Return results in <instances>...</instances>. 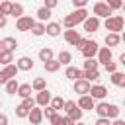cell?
I'll use <instances>...</instances> for the list:
<instances>
[{"mask_svg": "<svg viewBox=\"0 0 125 125\" xmlns=\"http://www.w3.org/2000/svg\"><path fill=\"white\" fill-rule=\"evenodd\" d=\"M105 29L107 31H123V25H125V18L123 16H109V18H105Z\"/></svg>", "mask_w": 125, "mask_h": 125, "instance_id": "6da1fadb", "label": "cell"}, {"mask_svg": "<svg viewBox=\"0 0 125 125\" xmlns=\"http://www.w3.org/2000/svg\"><path fill=\"white\" fill-rule=\"evenodd\" d=\"M20 72V66H18V62L16 64H4L2 66V70H0V84H6L10 78H16V74Z\"/></svg>", "mask_w": 125, "mask_h": 125, "instance_id": "7a4b0ae2", "label": "cell"}, {"mask_svg": "<svg viewBox=\"0 0 125 125\" xmlns=\"http://www.w3.org/2000/svg\"><path fill=\"white\" fill-rule=\"evenodd\" d=\"M94 14L98 18H109V16H113V10L109 8L107 2H96L94 4Z\"/></svg>", "mask_w": 125, "mask_h": 125, "instance_id": "3957f363", "label": "cell"}, {"mask_svg": "<svg viewBox=\"0 0 125 125\" xmlns=\"http://www.w3.org/2000/svg\"><path fill=\"white\" fill-rule=\"evenodd\" d=\"M33 25H35V20H33L31 16H21V18L16 20V27H18V31H31Z\"/></svg>", "mask_w": 125, "mask_h": 125, "instance_id": "277c9868", "label": "cell"}, {"mask_svg": "<svg viewBox=\"0 0 125 125\" xmlns=\"http://www.w3.org/2000/svg\"><path fill=\"white\" fill-rule=\"evenodd\" d=\"M72 88H74V92L76 94H90V88H92V84H90V80H86V78H76L74 80V84H72Z\"/></svg>", "mask_w": 125, "mask_h": 125, "instance_id": "5b68a950", "label": "cell"}, {"mask_svg": "<svg viewBox=\"0 0 125 125\" xmlns=\"http://www.w3.org/2000/svg\"><path fill=\"white\" fill-rule=\"evenodd\" d=\"M82 23H84V31L94 33V31H98V27H100V18L94 14V16H88L86 21H82Z\"/></svg>", "mask_w": 125, "mask_h": 125, "instance_id": "8992f818", "label": "cell"}, {"mask_svg": "<svg viewBox=\"0 0 125 125\" xmlns=\"http://www.w3.org/2000/svg\"><path fill=\"white\" fill-rule=\"evenodd\" d=\"M98 51H100V45H98L96 41H92V39H90V41H88V45H86L80 53L84 55V59H90V57H98Z\"/></svg>", "mask_w": 125, "mask_h": 125, "instance_id": "52a82bcc", "label": "cell"}, {"mask_svg": "<svg viewBox=\"0 0 125 125\" xmlns=\"http://www.w3.org/2000/svg\"><path fill=\"white\" fill-rule=\"evenodd\" d=\"M35 100H37V105H41V107H45V105H49L51 104V100H53V96H51V92L45 88V90H39L37 92V96H35Z\"/></svg>", "mask_w": 125, "mask_h": 125, "instance_id": "ba28073f", "label": "cell"}, {"mask_svg": "<svg viewBox=\"0 0 125 125\" xmlns=\"http://www.w3.org/2000/svg\"><path fill=\"white\" fill-rule=\"evenodd\" d=\"M78 105H80L84 111L94 109V107H96V105H94V96H92V94H82V96L78 98Z\"/></svg>", "mask_w": 125, "mask_h": 125, "instance_id": "9c48e42d", "label": "cell"}, {"mask_svg": "<svg viewBox=\"0 0 125 125\" xmlns=\"http://www.w3.org/2000/svg\"><path fill=\"white\" fill-rule=\"evenodd\" d=\"M43 117H45V113H43V109H41V105L37 107V105H33L31 107V111H29V121L33 123V125H39L41 121H43Z\"/></svg>", "mask_w": 125, "mask_h": 125, "instance_id": "30bf717a", "label": "cell"}, {"mask_svg": "<svg viewBox=\"0 0 125 125\" xmlns=\"http://www.w3.org/2000/svg\"><path fill=\"white\" fill-rule=\"evenodd\" d=\"M64 76H66L68 80H72V82H74L76 78H84V68L80 70V68H76V66H70V64H68V66H66V70H64Z\"/></svg>", "mask_w": 125, "mask_h": 125, "instance_id": "8fae6325", "label": "cell"}, {"mask_svg": "<svg viewBox=\"0 0 125 125\" xmlns=\"http://www.w3.org/2000/svg\"><path fill=\"white\" fill-rule=\"evenodd\" d=\"M62 35H64V41H66L68 45H76V43H78V39H80V33H78L74 27H68Z\"/></svg>", "mask_w": 125, "mask_h": 125, "instance_id": "7c38bea8", "label": "cell"}, {"mask_svg": "<svg viewBox=\"0 0 125 125\" xmlns=\"http://www.w3.org/2000/svg\"><path fill=\"white\" fill-rule=\"evenodd\" d=\"M90 94L94 96V100H104V98L107 96V88L102 86V84H94V86L90 88Z\"/></svg>", "mask_w": 125, "mask_h": 125, "instance_id": "4fadbf2b", "label": "cell"}, {"mask_svg": "<svg viewBox=\"0 0 125 125\" xmlns=\"http://www.w3.org/2000/svg\"><path fill=\"white\" fill-rule=\"evenodd\" d=\"M109 80H111V84L113 86H117V88H125V72H111L109 74Z\"/></svg>", "mask_w": 125, "mask_h": 125, "instance_id": "5bb4252c", "label": "cell"}, {"mask_svg": "<svg viewBox=\"0 0 125 125\" xmlns=\"http://www.w3.org/2000/svg\"><path fill=\"white\" fill-rule=\"evenodd\" d=\"M104 41H105V45H107V47H117V45L121 43V35H119L117 31H109V33L105 35V39H104Z\"/></svg>", "mask_w": 125, "mask_h": 125, "instance_id": "9a60e30c", "label": "cell"}, {"mask_svg": "<svg viewBox=\"0 0 125 125\" xmlns=\"http://www.w3.org/2000/svg\"><path fill=\"white\" fill-rule=\"evenodd\" d=\"M98 61H100V64H105L107 61H111V47H100V51H98Z\"/></svg>", "mask_w": 125, "mask_h": 125, "instance_id": "2e32d148", "label": "cell"}, {"mask_svg": "<svg viewBox=\"0 0 125 125\" xmlns=\"http://www.w3.org/2000/svg\"><path fill=\"white\" fill-rule=\"evenodd\" d=\"M4 90H6V94L14 96V94H18V90H20V82H18L16 78H10V80L4 84Z\"/></svg>", "mask_w": 125, "mask_h": 125, "instance_id": "e0dca14e", "label": "cell"}, {"mask_svg": "<svg viewBox=\"0 0 125 125\" xmlns=\"http://www.w3.org/2000/svg\"><path fill=\"white\" fill-rule=\"evenodd\" d=\"M14 62V51H8V49H0V64H10Z\"/></svg>", "mask_w": 125, "mask_h": 125, "instance_id": "ac0fdd59", "label": "cell"}, {"mask_svg": "<svg viewBox=\"0 0 125 125\" xmlns=\"http://www.w3.org/2000/svg\"><path fill=\"white\" fill-rule=\"evenodd\" d=\"M18 66H20V70H31L33 68V59L31 57H20L18 59Z\"/></svg>", "mask_w": 125, "mask_h": 125, "instance_id": "d6986e66", "label": "cell"}, {"mask_svg": "<svg viewBox=\"0 0 125 125\" xmlns=\"http://www.w3.org/2000/svg\"><path fill=\"white\" fill-rule=\"evenodd\" d=\"M31 33H33L35 37L45 35V33H47V23H45V21H35V25L31 27Z\"/></svg>", "mask_w": 125, "mask_h": 125, "instance_id": "ffe728a7", "label": "cell"}, {"mask_svg": "<svg viewBox=\"0 0 125 125\" xmlns=\"http://www.w3.org/2000/svg\"><path fill=\"white\" fill-rule=\"evenodd\" d=\"M61 66H62V64H61V61H59V59H51V61L43 62V68H45L47 72H57Z\"/></svg>", "mask_w": 125, "mask_h": 125, "instance_id": "44dd1931", "label": "cell"}, {"mask_svg": "<svg viewBox=\"0 0 125 125\" xmlns=\"http://www.w3.org/2000/svg\"><path fill=\"white\" fill-rule=\"evenodd\" d=\"M35 16H37V20H39V21H47V20L51 18V8H47V6L43 4V6L35 12Z\"/></svg>", "mask_w": 125, "mask_h": 125, "instance_id": "7402d4cb", "label": "cell"}, {"mask_svg": "<svg viewBox=\"0 0 125 125\" xmlns=\"http://www.w3.org/2000/svg\"><path fill=\"white\" fill-rule=\"evenodd\" d=\"M47 35L49 37H59L61 35V23H57V21L47 23Z\"/></svg>", "mask_w": 125, "mask_h": 125, "instance_id": "603a6c76", "label": "cell"}, {"mask_svg": "<svg viewBox=\"0 0 125 125\" xmlns=\"http://www.w3.org/2000/svg\"><path fill=\"white\" fill-rule=\"evenodd\" d=\"M18 47V41L14 39V37H4L2 41H0V49H8V51H14Z\"/></svg>", "mask_w": 125, "mask_h": 125, "instance_id": "cb8c5ba5", "label": "cell"}, {"mask_svg": "<svg viewBox=\"0 0 125 125\" xmlns=\"http://www.w3.org/2000/svg\"><path fill=\"white\" fill-rule=\"evenodd\" d=\"M39 59H41V62H47V61L55 59V53H53V49H51V47H43V49L39 51Z\"/></svg>", "mask_w": 125, "mask_h": 125, "instance_id": "d4e9b609", "label": "cell"}, {"mask_svg": "<svg viewBox=\"0 0 125 125\" xmlns=\"http://www.w3.org/2000/svg\"><path fill=\"white\" fill-rule=\"evenodd\" d=\"M12 8H14V2H10V0H2L0 2V14L10 16L12 14Z\"/></svg>", "mask_w": 125, "mask_h": 125, "instance_id": "484cf974", "label": "cell"}, {"mask_svg": "<svg viewBox=\"0 0 125 125\" xmlns=\"http://www.w3.org/2000/svg\"><path fill=\"white\" fill-rule=\"evenodd\" d=\"M84 78H86V80H90V82H96V80H100V70H98V68L84 70Z\"/></svg>", "mask_w": 125, "mask_h": 125, "instance_id": "4316f807", "label": "cell"}, {"mask_svg": "<svg viewBox=\"0 0 125 125\" xmlns=\"http://www.w3.org/2000/svg\"><path fill=\"white\" fill-rule=\"evenodd\" d=\"M31 90H33V86H31V84H20L18 96H20V98H27V96H31Z\"/></svg>", "mask_w": 125, "mask_h": 125, "instance_id": "83f0119b", "label": "cell"}, {"mask_svg": "<svg viewBox=\"0 0 125 125\" xmlns=\"http://www.w3.org/2000/svg\"><path fill=\"white\" fill-rule=\"evenodd\" d=\"M76 23H78V20L74 18V14H68V16H64V18H62V25H64L66 29H68V27H74Z\"/></svg>", "mask_w": 125, "mask_h": 125, "instance_id": "f1b7e54d", "label": "cell"}, {"mask_svg": "<svg viewBox=\"0 0 125 125\" xmlns=\"http://www.w3.org/2000/svg\"><path fill=\"white\" fill-rule=\"evenodd\" d=\"M57 59L61 61V64H66V66H68V64H70V61H72V55H70L68 51H61V53L57 55Z\"/></svg>", "mask_w": 125, "mask_h": 125, "instance_id": "f546056e", "label": "cell"}, {"mask_svg": "<svg viewBox=\"0 0 125 125\" xmlns=\"http://www.w3.org/2000/svg\"><path fill=\"white\" fill-rule=\"evenodd\" d=\"M72 14H74V18L78 20V23H80V21H86V18H88V12H86V8H76Z\"/></svg>", "mask_w": 125, "mask_h": 125, "instance_id": "4dcf8cb0", "label": "cell"}, {"mask_svg": "<svg viewBox=\"0 0 125 125\" xmlns=\"http://www.w3.org/2000/svg\"><path fill=\"white\" fill-rule=\"evenodd\" d=\"M31 86H33V90H35V92L45 90V88H47V80H45V78H35V80L31 82Z\"/></svg>", "mask_w": 125, "mask_h": 125, "instance_id": "1f68e13d", "label": "cell"}, {"mask_svg": "<svg viewBox=\"0 0 125 125\" xmlns=\"http://www.w3.org/2000/svg\"><path fill=\"white\" fill-rule=\"evenodd\" d=\"M107 109H109V104H107V102H100V104L94 107V111H96L98 115H107Z\"/></svg>", "mask_w": 125, "mask_h": 125, "instance_id": "d6a6232c", "label": "cell"}, {"mask_svg": "<svg viewBox=\"0 0 125 125\" xmlns=\"http://www.w3.org/2000/svg\"><path fill=\"white\" fill-rule=\"evenodd\" d=\"M29 107L27 105H23V104H20V105H16V115L18 117H29Z\"/></svg>", "mask_w": 125, "mask_h": 125, "instance_id": "836d02e7", "label": "cell"}, {"mask_svg": "<svg viewBox=\"0 0 125 125\" xmlns=\"http://www.w3.org/2000/svg\"><path fill=\"white\" fill-rule=\"evenodd\" d=\"M98 64H100V61H98V59H94V57H90V59H86V61H84V70L98 68Z\"/></svg>", "mask_w": 125, "mask_h": 125, "instance_id": "e575fe53", "label": "cell"}, {"mask_svg": "<svg viewBox=\"0 0 125 125\" xmlns=\"http://www.w3.org/2000/svg\"><path fill=\"white\" fill-rule=\"evenodd\" d=\"M64 104H66V102H64L61 96H55V98L51 100V105H53V107H57V109H64Z\"/></svg>", "mask_w": 125, "mask_h": 125, "instance_id": "d590c367", "label": "cell"}, {"mask_svg": "<svg viewBox=\"0 0 125 125\" xmlns=\"http://www.w3.org/2000/svg\"><path fill=\"white\" fill-rule=\"evenodd\" d=\"M68 115H70V117H72L74 121H80V119H82V115H84V109H82V107L78 105V107H74V109H72V111H70Z\"/></svg>", "mask_w": 125, "mask_h": 125, "instance_id": "8d00e7d4", "label": "cell"}, {"mask_svg": "<svg viewBox=\"0 0 125 125\" xmlns=\"http://www.w3.org/2000/svg\"><path fill=\"white\" fill-rule=\"evenodd\" d=\"M10 16H14L16 20H18V18H21V16H23V6H21V4H14V8H12V14H10Z\"/></svg>", "mask_w": 125, "mask_h": 125, "instance_id": "74e56055", "label": "cell"}, {"mask_svg": "<svg viewBox=\"0 0 125 125\" xmlns=\"http://www.w3.org/2000/svg\"><path fill=\"white\" fill-rule=\"evenodd\" d=\"M57 111H59V109H57V107H53L51 104H49V105H45V109H43V113H45V119L49 121V119H51V117H53Z\"/></svg>", "mask_w": 125, "mask_h": 125, "instance_id": "f35d334b", "label": "cell"}, {"mask_svg": "<svg viewBox=\"0 0 125 125\" xmlns=\"http://www.w3.org/2000/svg\"><path fill=\"white\" fill-rule=\"evenodd\" d=\"M107 117H111V119L119 117V107H117L115 104H109V109H107Z\"/></svg>", "mask_w": 125, "mask_h": 125, "instance_id": "ab89813d", "label": "cell"}, {"mask_svg": "<svg viewBox=\"0 0 125 125\" xmlns=\"http://www.w3.org/2000/svg\"><path fill=\"white\" fill-rule=\"evenodd\" d=\"M21 104H23V105H27V107L31 109L33 105H37V100H35V98H31V96H27V98H21Z\"/></svg>", "mask_w": 125, "mask_h": 125, "instance_id": "60d3db41", "label": "cell"}, {"mask_svg": "<svg viewBox=\"0 0 125 125\" xmlns=\"http://www.w3.org/2000/svg\"><path fill=\"white\" fill-rule=\"evenodd\" d=\"M105 2L109 4L111 10H121L123 8V0H105Z\"/></svg>", "mask_w": 125, "mask_h": 125, "instance_id": "b9f144b4", "label": "cell"}, {"mask_svg": "<svg viewBox=\"0 0 125 125\" xmlns=\"http://www.w3.org/2000/svg\"><path fill=\"white\" fill-rule=\"evenodd\" d=\"M104 66H105V70H107V72H109V74H111V72H115V70H117V62H113V61H107V62H105V64H104Z\"/></svg>", "mask_w": 125, "mask_h": 125, "instance_id": "7bdbcfd3", "label": "cell"}, {"mask_svg": "<svg viewBox=\"0 0 125 125\" xmlns=\"http://www.w3.org/2000/svg\"><path fill=\"white\" fill-rule=\"evenodd\" d=\"M49 123L51 125H62V115H59V113H55L51 119H49Z\"/></svg>", "mask_w": 125, "mask_h": 125, "instance_id": "ee69618b", "label": "cell"}, {"mask_svg": "<svg viewBox=\"0 0 125 125\" xmlns=\"http://www.w3.org/2000/svg\"><path fill=\"white\" fill-rule=\"evenodd\" d=\"M74 107H78V104H76V102H72V100H68V102L64 104V111H66V113H70Z\"/></svg>", "mask_w": 125, "mask_h": 125, "instance_id": "f6af8a7d", "label": "cell"}, {"mask_svg": "<svg viewBox=\"0 0 125 125\" xmlns=\"http://www.w3.org/2000/svg\"><path fill=\"white\" fill-rule=\"evenodd\" d=\"M88 41H90V39H86V37H80V39H78V43H76V45H74V47H76V49H80V51H82V49H84V47H86V45H88Z\"/></svg>", "mask_w": 125, "mask_h": 125, "instance_id": "bcb514c9", "label": "cell"}, {"mask_svg": "<svg viewBox=\"0 0 125 125\" xmlns=\"http://www.w3.org/2000/svg\"><path fill=\"white\" fill-rule=\"evenodd\" d=\"M72 4H74V8H84L88 4V0H72Z\"/></svg>", "mask_w": 125, "mask_h": 125, "instance_id": "7dc6e473", "label": "cell"}, {"mask_svg": "<svg viewBox=\"0 0 125 125\" xmlns=\"http://www.w3.org/2000/svg\"><path fill=\"white\" fill-rule=\"evenodd\" d=\"M57 4H59V0H45V6H47V8H51V10H53V8H57Z\"/></svg>", "mask_w": 125, "mask_h": 125, "instance_id": "c3c4849f", "label": "cell"}, {"mask_svg": "<svg viewBox=\"0 0 125 125\" xmlns=\"http://www.w3.org/2000/svg\"><path fill=\"white\" fill-rule=\"evenodd\" d=\"M0 27H6V16L4 14L0 16Z\"/></svg>", "mask_w": 125, "mask_h": 125, "instance_id": "681fc988", "label": "cell"}, {"mask_svg": "<svg viewBox=\"0 0 125 125\" xmlns=\"http://www.w3.org/2000/svg\"><path fill=\"white\" fill-rule=\"evenodd\" d=\"M0 125H8V117L6 115H0Z\"/></svg>", "mask_w": 125, "mask_h": 125, "instance_id": "f907efd6", "label": "cell"}, {"mask_svg": "<svg viewBox=\"0 0 125 125\" xmlns=\"http://www.w3.org/2000/svg\"><path fill=\"white\" fill-rule=\"evenodd\" d=\"M119 62H121V64H123V66H125V53H123V55H121V57H119Z\"/></svg>", "mask_w": 125, "mask_h": 125, "instance_id": "816d5d0a", "label": "cell"}, {"mask_svg": "<svg viewBox=\"0 0 125 125\" xmlns=\"http://www.w3.org/2000/svg\"><path fill=\"white\" fill-rule=\"evenodd\" d=\"M121 41H123V43H125V31H123V33H121Z\"/></svg>", "mask_w": 125, "mask_h": 125, "instance_id": "f5cc1de1", "label": "cell"}, {"mask_svg": "<svg viewBox=\"0 0 125 125\" xmlns=\"http://www.w3.org/2000/svg\"><path fill=\"white\" fill-rule=\"evenodd\" d=\"M121 10H123V12H125V2H123V8H121Z\"/></svg>", "mask_w": 125, "mask_h": 125, "instance_id": "db71d44e", "label": "cell"}, {"mask_svg": "<svg viewBox=\"0 0 125 125\" xmlns=\"http://www.w3.org/2000/svg\"><path fill=\"white\" fill-rule=\"evenodd\" d=\"M123 104H125V100H123Z\"/></svg>", "mask_w": 125, "mask_h": 125, "instance_id": "11a10c76", "label": "cell"}]
</instances>
